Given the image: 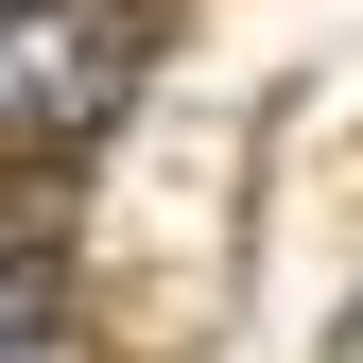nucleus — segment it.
Returning <instances> with one entry per match:
<instances>
[{
    "mask_svg": "<svg viewBox=\"0 0 363 363\" xmlns=\"http://www.w3.org/2000/svg\"><path fill=\"white\" fill-rule=\"evenodd\" d=\"M139 104V18L121 0H0V139L52 156Z\"/></svg>",
    "mask_w": 363,
    "mask_h": 363,
    "instance_id": "f257e3e1",
    "label": "nucleus"
},
{
    "mask_svg": "<svg viewBox=\"0 0 363 363\" xmlns=\"http://www.w3.org/2000/svg\"><path fill=\"white\" fill-rule=\"evenodd\" d=\"M346 363H363V311H346Z\"/></svg>",
    "mask_w": 363,
    "mask_h": 363,
    "instance_id": "f03ea898",
    "label": "nucleus"
}]
</instances>
